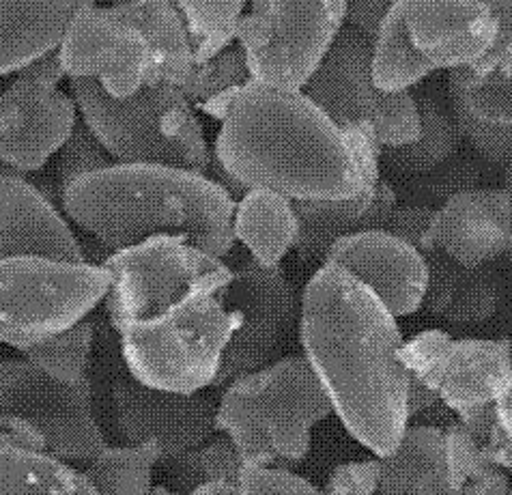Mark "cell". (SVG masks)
Wrapping results in <instances>:
<instances>
[{"mask_svg": "<svg viewBox=\"0 0 512 495\" xmlns=\"http://www.w3.org/2000/svg\"><path fill=\"white\" fill-rule=\"evenodd\" d=\"M106 310L140 384L173 392L213 386L239 325L226 304L231 265L177 237L112 252Z\"/></svg>", "mask_w": 512, "mask_h": 495, "instance_id": "6da1fadb", "label": "cell"}, {"mask_svg": "<svg viewBox=\"0 0 512 495\" xmlns=\"http://www.w3.org/2000/svg\"><path fill=\"white\" fill-rule=\"evenodd\" d=\"M95 343V325L91 319L76 323L61 334L22 349L24 360L63 384H76L87 379L91 351Z\"/></svg>", "mask_w": 512, "mask_h": 495, "instance_id": "f546056e", "label": "cell"}, {"mask_svg": "<svg viewBox=\"0 0 512 495\" xmlns=\"http://www.w3.org/2000/svg\"><path fill=\"white\" fill-rule=\"evenodd\" d=\"M491 11L495 37L489 52L472 65L476 72H502L512 76V0H480Z\"/></svg>", "mask_w": 512, "mask_h": 495, "instance_id": "d590c367", "label": "cell"}, {"mask_svg": "<svg viewBox=\"0 0 512 495\" xmlns=\"http://www.w3.org/2000/svg\"><path fill=\"white\" fill-rule=\"evenodd\" d=\"M250 80L252 76L246 52L237 44L213 56L211 61L196 65L188 84L181 87V91L194 108L222 123L233 99Z\"/></svg>", "mask_w": 512, "mask_h": 495, "instance_id": "83f0119b", "label": "cell"}, {"mask_svg": "<svg viewBox=\"0 0 512 495\" xmlns=\"http://www.w3.org/2000/svg\"><path fill=\"white\" fill-rule=\"evenodd\" d=\"M401 360L452 412L491 405L512 377L508 338H459L426 330L405 341Z\"/></svg>", "mask_w": 512, "mask_h": 495, "instance_id": "9a60e30c", "label": "cell"}, {"mask_svg": "<svg viewBox=\"0 0 512 495\" xmlns=\"http://www.w3.org/2000/svg\"><path fill=\"white\" fill-rule=\"evenodd\" d=\"M0 495H99L82 470L31 448L0 444Z\"/></svg>", "mask_w": 512, "mask_h": 495, "instance_id": "484cf974", "label": "cell"}, {"mask_svg": "<svg viewBox=\"0 0 512 495\" xmlns=\"http://www.w3.org/2000/svg\"><path fill=\"white\" fill-rule=\"evenodd\" d=\"M233 235L254 261L280 265L300 239L295 203L272 190H248L235 203Z\"/></svg>", "mask_w": 512, "mask_h": 495, "instance_id": "cb8c5ba5", "label": "cell"}, {"mask_svg": "<svg viewBox=\"0 0 512 495\" xmlns=\"http://www.w3.org/2000/svg\"><path fill=\"white\" fill-rule=\"evenodd\" d=\"M504 188L512 192V166L506 168V175H504Z\"/></svg>", "mask_w": 512, "mask_h": 495, "instance_id": "bcb514c9", "label": "cell"}, {"mask_svg": "<svg viewBox=\"0 0 512 495\" xmlns=\"http://www.w3.org/2000/svg\"><path fill=\"white\" fill-rule=\"evenodd\" d=\"M158 463H162V452L155 442L106 446L82 472L99 495H151V474Z\"/></svg>", "mask_w": 512, "mask_h": 495, "instance_id": "4316f807", "label": "cell"}, {"mask_svg": "<svg viewBox=\"0 0 512 495\" xmlns=\"http://www.w3.org/2000/svg\"><path fill=\"white\" fill-rule=\"evenodd\" d=\"M71 93L99 143L119 164H160L207 175L213 155L194 106L179 87L112 97L91 78H71Z\"/></svg>", "mask_w": 512, "mask_h": 495, "instance_id": "52a82bcc", "label": "cell"}, {"mask_svg": "<svg viewBox=\"0 0 512 495\" xmlns=\"http://www.w3.org/2000/svg\"><path fill=\"white\" fill-rule=\"evenodd\" d=\"M493 37V16L480 0H396L373 39L375 82L411 91L439 69L476 65Z\"/></svg>", "mask_w": 512, "mask_h": 495, "instance_id": "ba28073f", "label": "cell"}, {"mask_svg": "<svg viewBox=\"0 0 512 495\" xmlns=\"http://www.w3.org/2000/svg\"><path fill=\"white\" fill-rule=\"evenodd\" d=\"M381 149L366 127H338L302 89L250 80L226 112L213 158L248 190L340 201L381 179Z\"/></svg>", "mask_w": 512, "mask_h": 495, "instance_id": "3957f363", "label": "cell"}, {"mask_svg": "<svg viewBox=\"0 0 512 495\" xmlns=\"http://www.w3.org/2000/svg\"><path fill=\"white\" fill-rule=\"evenodd\" d=\"M334 407L304 356L282 358L224 386L216 427L237 446L246 468L300 465L312 429Z\"/></svg>", "mask_w": 512, "mask_h": 495, "instance_id": "8992f818", "label": "cell"}, {"mask_svg": "<svg viewBox=\"0 0 512 495\" xmlns=\"http://www.w3.org/2000/svg\"><path fill=\"white\" fill-rule=\"evenodd\" d=\"M108 166H112L110 153L99 143L91 127L84 121H78L74 132L69 134L65 145L61 147L59 162H56V179H59L61 194L71 183L97 171H104Z\"/></svg>", "mask_w": 512, "mask_h": 495, "instance_id": "1f68e13d", "label": "cell"}, {"mask_svg": "<svg viewBox=\"0 0 512 495\" xmlns=\"http://www.w3.org/2000/svg\"><path fill=\"white\" fill-rule=\"evenodd\" d=\"M508 495H512V489H510V493H508Z\"/></svg>", "mask_w": 512, "mask_h": 495, "instance_id": "681fc988", "label": "cell"}, {"mask_svg": "<svg viewBox=\"0 0 512 495\" xmlns=\"http://www.w3.org/2000/svg\"><path fill=\"white\" fill-rule=\"evenodd\" d=\"M512 489L510 478L500 465H487L472 478H467L459 489L461 495H508Z\"/></svg>", "mask_w": 512, "mask_h": 495, "instance_id": "b9f144b4", "label": "cell"}, {"mask_svg": "<svg viewBox=\"0 0 512 495\" xmlns=\"http://www.w3.org/2000/svg\"><path fill=\"white\" fill-rule=\"evenodd\" d=\"M186 24L196 65L229 50L239 37L248 0H175Z\"/></svg>", "mask_w": 512, "mask_h": 495, "instance_id": "f1b7e54d", "label": "cell"}, {"mask_svg": "<svg viewBox=\"0 0 512 495\" xmlns=\"http://www.w3.org/2000/svg\"><path fill=\"white\" fill-rule=\"evenodd\" d=\"M95 0H0V80L61 50L78 13Z\"/></svg>", "mask_w": 512, "mask_h": 495, "instance_id": "7402d4cb", "label": "cell"}, {"mask_svg": "<svg viewBox=\"0 0 512 495\" xmlns=\"http://www.w3.org/2000/svg\"><path fill=\"white\" fill-rule=\"evenodd\" d=\"M239 483L246 495H327L306 478L280 468H246Z\"/></svg>", "mask_w": 512, "mask_h": 495, "instance_id": "8d00e7d4", "label": "cell"}, {"mask_svg": "<svg viewBox=\"0 0 512 495\" xmlns=\"http://www.w3.org/2000/svg\"><path fill=\"white\" fill-rule=\"evenodd\" d=\"M59 50L18 72L0 93V162L18 173L44 168L78 123V104L59 89Z\"/></svg>", "mask_w": 512, "mask_h": 495, "instance_id": "4fadbf2b", "label": "cell"}, {"mask_svg": "<svg viewBox=\"0 0 512 495\" xmlns=\"http://www.w3.org/2000/svg\"><path fill=\"white\" fill-rule=\"evenodd\" d=\"M173 463V483L177 491L190 493L192 489L201 487L213 480H233L239 483L241 474L246 470V463L241 459L237 446L231 437H216V440L205 442Z\"/></svg>", "mask_w": 512, "mask_h": 495, "instance_id": "4dcf8cb0", "label": "cell"}, {"mask_svg": "<svg viewBox=\"0 0 512 495\" xmlns=\"http://www.w3.org/2000/svg\"><path fill=\"white\" fill-rule=\"evenodd\" d=\"M80 229L119 252L155 237H177L213 257L235 246V198L207 175L160 164H112L61 194Z\"/></svg>", "mask_w": 512, "mask_h": 495, "instance_id": "277c9868", "label": "cell"}, {"mask_svg": "<svg viewBox=\"0 0 512 495\" xmlns=\"http://www.w3.org/2000/svg\"><path fill=\"white\" fill-rule=\"evenodd\" d=\"M188 495H246L241 489V483H233V480H213V483H205L201 487L192 489Z\"/></svg>", "mask_w": 512, "mask_h": 495, "instance_id": "ee69618b", "label": "cell"}, {"mask_svg": "<svg viewBox=\"0 0 512 495\" xmlns=\"http://www.w3.org/2000/svg\"><path fill=\"white\" fill-rule=\"evenodd\" d=\"M0 444L80 468L91 463L108 444L93 412L89 377L63 384L28 360H0Z\"/></svg>", "mask_w": 512, "mask_h": 495, "instance_id": "9c48e42d", "label": "cell"}, {"mask_svg": "<svg viewBox=\"0 0 512 495\" xmlns=\"http://www.w3.org/2000/svg\"><path fill=\"white\" fill-rule=\"evenodd\" d=\"M151 495H188V493H183V491H177L175 487L170 489V487H153V493Z\"/></svg>", "mask_w": 512, "mask_h": 495, "instance_id": "f6af8a7d", "label": "cell"}, {"mask_svg": "<svg viewBox=\"0 0 512 495\" xmlns=\"http://www.w3.org/2000/svg\"><path fill=\"white\" fill-rule=\"evenodd\" d=\"M125 3H132V0H112V5H125Z\"/></svg>", "mask_w": 512, "mask_h": 495, "instance_id": "7dc6e473", "label": "cell"}, {"mask_svg": "<svg viewBox=\"0 0 512 495\" xmlns=\"http://www.w3.org/2000/svg\"><path fill=\"white\" fill-rule=\"evenodd\" d=\"M502 287L485 267L465 270L457 295L444 310V317L452 323H480L487 321L500 304Z\"/></svg>", "mask_w": 512, "mask_h": 495, "instance_id": "d6a6232c", "label": "cell"}, {"mask_svg": "<svg viewBox=\"0 0 512 495\" xmlns=\"http://www.w3.org/2000/svg\"><path fill=\"white\" fill-rule=\"evenodd\" d=\"M302 91L338 127L362 125L383 149L414 143L420 134L416 95L379 87L373 74V39L349 24Z\"/></svg>", "mask_w": 512, "mask_h": 495, "instance_id": "7c38bea8", "label": "cell"}, {"mask_svg": "<svg viewBox=\"0 0 512 495\" xmlns=\"http://www.w3.org/2000/svg\"><path fill=\"white\" fill-rule=\"evenodd\" d=\"M65 76L91 78L112 97L186 87L196 61L175 0H132L78 13L59 50Z\"/></svg>", "mask_w": 512, "mask_h": 495, "instance_id": "5b68a950", "label": "cell"}, {"mask_svg": "<svg viewBox=\"0 0 512 495\" xmlns=\"http://www.w3.org/2000/svg\"><path fill=\"white\" fill-rule=\"evenodd\" d=\"M510 239L512 192L469 188L450 194L444 207L435 209L429 250H444L465 270H478L508 254Z\"/></svg>", "mask_w": 512, "mask_h": 495, "instance_id": "ac0fdd59", "label": "cell"}, {"mask_svg": "<svg viewBox=\"0 0 512 495\" xmlns=\"http://www.w3.org/2000/svg\"><path fill=\"white\" fill-rule=\"evenodd\" d=\"M435 220V209L422 205H405L392 211L386 231L405 239L407 244L420 252L431 248V229Z\"/></svg>", "mask_w": 512, "mask_h": 495, "instance_id": "f35d334b", "label": "cell"}, {"mask_svg": "<svg viewBox=\"0 0 512 495\" xmlns=\"http://www.w3.org/2000/svg\"><path fill=\"white\" fill-rule=\"evenodd\" d=\"M381 461H351L334 468L327 478V495H379Z\"/></svg>", "mask_w": 512, "mask_h": 495, "instance_id": "74e56055", "label": "cell"}, {"mask_svg": "<svg viewBox=\"0 0 512 495\" xmlns=\"http://www.w3.org/2000/svg\"><path fill=\"white\" fill-rule=\"evenodd\" d=\"M379 461V495H461L450 478L442 429L407 427L398 446Z\"/></svg>", "mask_w": 512, "mask_h": 495, "instance_id": "603a6c76", "label": "cell"}, {"mask_svg": "<svg viewBox=\"0 0 512 495\" xmlns=\"http://www.w3.org/2000/svg\"><path fill=\"white\" fill-rule=\"evenodd\" d=\"M9 257L87 263L65 218L22 173L0 177V259Z\"/></svg>", "mask_w": 512, "mask_h": 495, "instance_id": "d6986e66", "label": "cell"}, {"mask_svg": "<svg viewBox=\"0 0 512 495\" xmlns=\"http://www.w3.org/2000/svg\"><path fill=\"white\" fill-rule=\"evenodd\" d=\"M448 95L463 140L487 162L512 166V76L452 69Z\"/></svg>", "mask_w": 512, "mask_h": 495, "instance_id": "ffe728a7", "label": "cell"}, {"mask_svg": "<svg viewBox=\"0 0 512 495\" xmlns=\"http://www.w3.org/2000/svg\"><path fill=\"white\" fill-rule=\"evenodd\" d=\"M108 289L104 265L0 259V345L22 351L74 328L106 300Z\"/></svg>", "mask_w": 512, "mask_h": 495, "instance_id": "30bf717a", "label": "cell"}, {"mask_svg": "<svg viewBox=\"0 0 512 495\" xmlns=\"http://www.w3.org/2000/svg\"><path fill=\"white\" fill-rule=\"evenodd\" d=\"M422 257L426 261V270H429V287H426L422 306L433 315H444V310L457 295L465 267L439 248L422 252Z\"/></svg>", "mask_w": 512, "mask_h": 495, "instance_id": "e575fe53", "label": "cell"}, {"mask_svg": "<svg viewBox=\"0 0 512 495\" xmlns=\"http://www.w3.org/2000/svg\"><path fill=\"white\" fill-rule=\"evenodd\" d=\"M437 401H439V396L429 386H426L424 381H420L414 375H409V390H407V414H409V418H414L420 412H424V409L433 407Z\"/></svg>", "mask_w": 512, "mask_h": 495, "instance_id": "7bdbcfd3", "label": "cell"}, {"mask_svg": "<svg viewBox=\"0 0 512 495\" xmlns=\"http://www.w3.org/2000/svg\"><path fill=\"white\" fill-rule=\"evenodd\" d=\"M300 338L345 429L377 457L390 455L409 420L396 317L345 267L321 263L302 293Z\"/></svg>", "mask_w": 512, "mask_h": 495, "instance_id": "7a4b0ae2", "label": "cell"}, {"mask_svg": "<svg viewBox=\"0 0 512 495\" xmlns=\"http://www.w3.org/2000/svg\"><path fill=\"white\" fill-rule=\"evenodd\" d=\"M508 257H510V261H512V239H510V246H508Z\"/></svg>", "mask_w": 512, "mask_h": 495, "instance_id": "c3c4849f", "label": "cell"}, {"mask_svg": "<svg viewBox=\"0 0 512 495\" xmlns=\"http://www.w3.org/2000/svg\"><path fill=\"white\" fill-rule=\"evenodd\" d=\"M300 220L297 257L304 263L325 261L338 239L362 231L386 229L396 209V192L388 181H375L340 201H293Z\"/></svg>", "mask_w": 512, "mask_h": 495, "instance_id": "44dd1931", "label": "cell"}, {"mask_svg": "<svg viewBox=\"0 0 512 495\" xmlns=\"http://www.w3.org/2000/svg\"><path fill=\"white\" fill-rule=\"evenodd\" d=\"M231 272L226 304L239 315V325L222 353L213 388L229 386L272 362L297 317L295 291L280 265L269 267L244 257L231 265Z\"/></svg>", "mask_w": 512, "mask_h": 495, "instance_id": "5bb4252c", "label": "cell"}, {"mask_svg": "<svg viewBox=\"0 0 512 495\" xmlns=\"http://www.w3.org/2000/svg\"><path fill=\"white\" fill-rule=\"evenodd\" d=\"M396 3V0H349L347 24L358 28L364 35L375 39L377 28L386 16V11Z\"/></svg>", "mask_w": 512, "mask_h": 495, "instance_id": "60d3db41", "label": "cell"}, {"mask_svg": "<svg viewBox=\"0 0 512 495\" xmlns=\"http://www.w3.org/2000/svg\"><path fill=\"white\" fill-rule=\"evenodd\" d=\"M485 450L491 463L512 470V377L495 399V424Z\"/></svg>", "mask_w": 512, "mask_h": 495, "instance_id": "ab89813d", "label": "cell"}, {"mask_svg": "<svg viewBox=\"0 0 512 495\" xmlns=\"http://www.w3.org/2000/svg\"><path fill=\"white\" fill-rule=\"evenodd\" d=\"M112 403L125 444L155 442L160 446L162 463L203 446L218 431V405L198 392L160 390L127 377L115 384Z\"/></svg>", "mask_w": 512, "mask_h": 495, "instance_id": "2e32d148", "label": "cell"}, {"mask_svg": "<svg viewBox=\"0 0 512 495\" xmlns=\"http://www.w3.org/2000/svg\"><path fill=\"white\" fill-rule=\"evenodd\" d=\"M416 95V93H414ZM420 134L414 143L381 149V164L398 175H426L446 164L459 151L463 136L452 108H444L433 93L416 95Z\"/></svg>", "mask_w": 512, "mask_h": 495, "instance_id": "d4e9b609", "label": "cell"}, {"mask_svg": "<svg viewBox=\"0 0 512 495\" xmlns=\"http://www.w3.org/2000/svg\"><path fill=\"white\" fill-rule=\"evenodd\" d=\"M487 442L489 440L485 435H480L472 427H467V424L461 420L452 422L444 431L446 461H448V470H450L454 487L461 489L467 478H472L476 472L491 465L485 450Z\"/></svg>", "mask_w": 512, "mask_h": 495, "instance_id": "836d02e7", "label": "cell"}, {"mask_svg": "<svg viewBox=\"0 0 512 495\" xmlns=\"http://www.w3.org/2000/svg\"><path fill=\"white\" fill-rule=\"evenodd\" d=\"M349 0H252L237 44L252 80L300 91L347 26Z\"/></svg>", "mask_w": 512, "mask_h": 495, "instance_id": "8fae6325", "label": "cell"}, {"mask_svg": "<svg viewBox=\"0 0 512 495\" xmlns=\"http://www.w3.org/2000/svg\"><path fill=\"white\" fill-rule=\"evenodd\" d=\"M323 263L345 267L371 289L394 317L422 308L429 270L422 252L386 229L353 233L327 250Z\"/></svg>", "mask_w": 512, "mask_h": 495, "instance_id": "e0dca14e", "label": "cell"}]
</instances>
